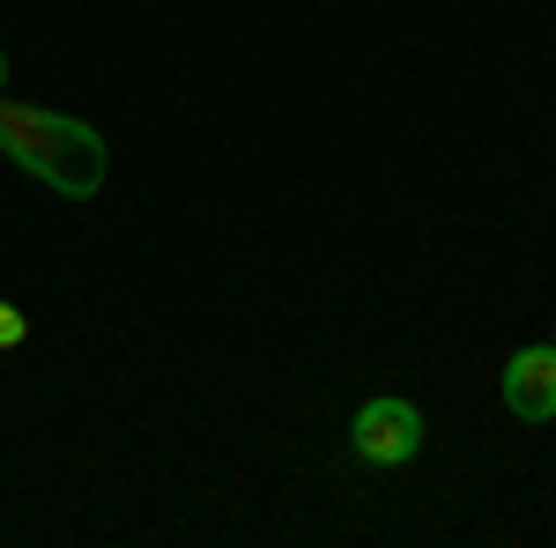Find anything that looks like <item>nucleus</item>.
Segmentation results:
<instances>
[{"instance_id":"f03ea898","label":"nucleus","mask_w":556,"mask_h":548,"mask_svg":"<svg viewBox=\"0 0 556 548\" xmlns=\"http://www.w3.org/2000/svg\"><path fill=\"white\" fill-rule=\"evenodd\" d=\"M349 445H356V460H364V467H408L416 453H424V408L401 400V393H379V400L356 408Z\"/></svg>"},{"instance_id":"423d86ee","label":"nucleus","mask_w":556,"mask_h":548,"mask_svg":"<svg viewBox=\"0 0 556 548\" xmlns=\"http://www.w3.org/2000/svg\"><path fill=\"white\" fill-rule=\"evenodd\" d=\"M549 341H556V319H549Z\"/></svg>"},{"instance_id":"f257e3e1","label":"nucleus","mask_w":556,"mask_h":548,"mask_svg":"<svg viewBox=\"0 0 556 548\" xmlns=\"http://www.w3.org/2000/svg\"><path fill=\"white\" fill-rule=\"evenodd\" d=\"M0 156L15 170H30L38 186H52L60 201H97L104 178H112V149H104V133L89 119L8 104V97H0Z\"/></svg>"},{"instance_id":"39448f33","label":"nucleus","mask_w":556,"mask_h":548,"mask_svg":"<svg viewBox=\"0 0 556 548\" xmlns=\"http://www.w3.org/2000/svg\"><path fill=\"white\" fill-rule=\"evenodd\" d=\"M0 89H8V52H0Z\"/></svg>"},{"instance_id":"20e7f679","label":"nucleus","mask_w":556,"mask_h":548,"mask_svg":"<svg viewBox=\"0 0 556 548\" xmlns=\"http://www.w3.org/2000/svg\"><path fill=\"white\" fill-rule=\"evenodd\" d=\"M30 334V319H23V311H15V304H0V348H15V341Z\"/></svg>"},{"instance_id":"7ed1b4c3","label":"nucleus","mask_w":556,"mask_h":548,"mask_svg":"<svg viewBox=\"0 0 556 548\" xmlns=\"http://www.w3.org/2000/svg\"><path fill=\"white\" fill-rule=\"evenodd\" d=\"M505 408L519 422H549L556 416V341H534V348H513L505 356Z\"/></svg>"}]
</instances>
